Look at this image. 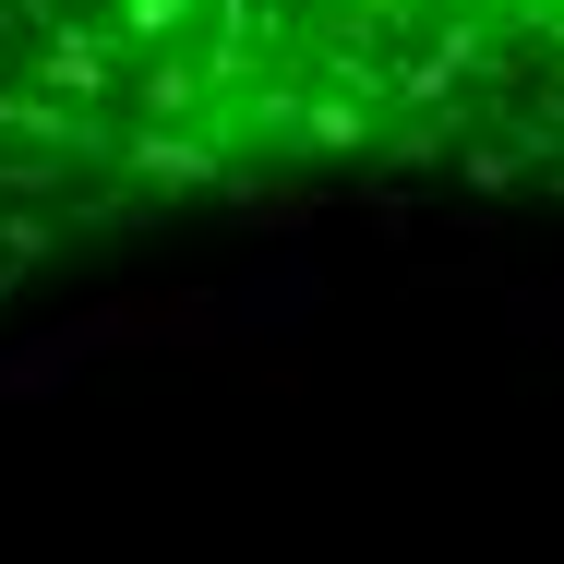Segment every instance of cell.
<instances>
[{
    "instance_id": "1",
    "label": "cell",
    "mask_w": 564,
    "mask_h": 564,
    "mask_svg": "<svg viewBox=\"0 0 564 564\" xmlns=\"http://www.w3.org/2000/svg\"><path fill=\"white\" fill-rule=\"evenodd\" d=\"M564 181V0H0V217Z\"/></svg>"
}]
</instances>
